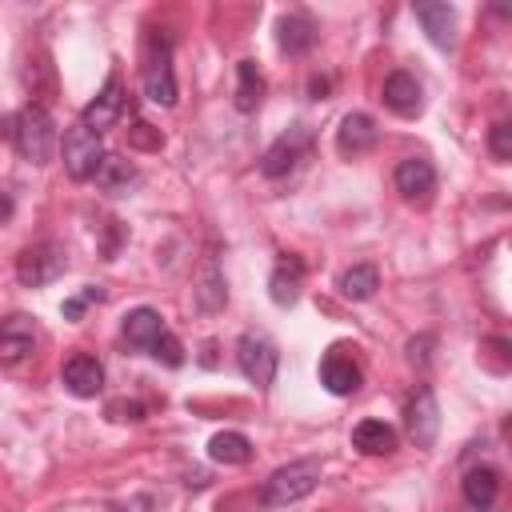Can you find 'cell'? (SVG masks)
I'll list each match as a JSON object with an SVG mask.
<instances>
[{"label":"cell","instance_id":"6da1fadb","mask_svg":"<svg viewBox=\"0 0 512 512\" xmlns=\"http://www.w3.org/2000/svg\"><path fill=\"white\" fill-rule=\"evenodd\" d=\"M12 144L28 164H48L56 152V124L40 104H28L12 116Z\"/></svg>","mask_w":512,"mask_h":512},{"label":"cell","instance_id":"7a4b0ae2","mask_svg":"<svg viewBox=\"0 0 512 512\" xmlns=\"http://www.w3.org/2000/svg\"><path fill=\"white\" fill-rule=\"evenodd\" d=\"M144 96L160 108L176 104V72H172V36L152 28L144 52Z\"/></svg>","mask_w":512,"mask_h":512},{"label":"cell","instance_id":"3957f363","mask_svg":"<svg viewBox=\"0 0 512 512\" xmlns=\"http://www.w3.org/2000/svg\"><path fill=\"white\" fill-rule=\"evenodd\" d=\"M316 484H320V464H316V460H296V464L276 468V472L264 480L260 500H264V508H288V504L304 500Z\"/></svg>","mask_w":512,"mask_h":512},{"label":"cell","instance_id":"277c9868","mask_svg":"<svg viewBox=\"0 0 512 512\" xmlns=\"http://www.w3.org/2000/svg\"><path fill=\"white\" fill-rule=\"evenodd\" d=\"M308 144H312L308 128H304V124H292L288 132H280V136L268 144V152L260 156V172H264L268 180L292 176V172L300 168V160L308 156Z\"/></svg>","mask_w":512,"mask_h":512},{"label":"cell","instance_id":"5b68a950","mask_svg":"<svg viewBox=\"0 0 512 512\" xmlns=\"http://www.w3.org/2000/svg\"><path fill=\"white\" fill-rule=\"evenodd\" d=\"M64 248L56 240H40V244H28L20 256H16V280L24 288H44L52 284L60 272H64Z\"/></svg>","mask_w":512,"mask_h":512},{"label":"cell","instance_id":"8992f818","mask_svg":"<svg viewBox=\"0 0 512 512\" xmlns=\"http://www.w3.org/2000/svg\"><path fill=\"white\" fill-rule=\"evenodd\" d=\"M236 364H240V372H244L248 384L268 388L272 376H276L280 352H276V344H272L268 336H260V332H244V336L236 340Z\"/></svg>","mask_w":512,"mask_h":512},{"label":"cell","instance_id":"52a82bcc","mask_svg":"<svg viewBox=\"0 0 512 512\" xmlns=\"http://www.w3.org/2000/svg\"><path fill=\"white\" fill-rule=\"evenodd\" d=\"M104 160V144H100V132L84 128V124H72L64 132V168L72 180H92L96 168Z\"/></svg>","mask_w":512,"mask_h":512},{"label":"cell","instance_id":"ba28073f","mask_svg":"<svg viewBox=\"0 0 512 512\" xmlns=\"http://www.w3.org/2000/svg\"><path fill=\"white\" fill-rule=\"evenodd\" d=\"M404 432H408V440H412L416 448H432V444H436V432H440V404H436V396H432L428 384H420L416 396L408 400V408H404Z\"/></svg>","mask_w":512,"mask_h":512},{"label":"cell","instance_id":"9c48e42d","mask_svg":"<svg viewBox=\"0 0 512 512\" xmlns=\"http://www.w3.org/2000/svg\"><path fill=\"white\" fill-rule=\"evenodd\" d=\"M36 320L24 312H12L0 320V364H24L36 352Z\"/></svg>","mask_w":512,"mask_h":512},{"label":"cell","instance_id":"30bf717a","mask_svg":"<svg viewBox=\"0 0 512 512\" xmlns=\"http://www.w3.org/2000/svg\"><path fill=\"white\" fill-rule=\"evenodd\" d=\"M124 108H128V96H124L120 80H116V76H108V84L100 88V96L84 108L80 124H84V128H92V132H104V128H112V124L124 116Z\"/></svg>","mask_w":512,"mask_h":512},{"label":"cell","instance_id":"8fae6325","mask_svg":"<svg viewBox=\"0 0 512 512\" xmlns=\"http://www.w3.org/2000/svg\"><path fill=\"white\" fill-rule=\"evenodd\" d=\"M60 380H64V388H68L72 396L88 400V396H100V388H104V368H100V360H96V356L76 352V356H68V360H64Z\"/></svg>","mask_w":512,"mask_h":512},{"label":"cell","instance_id":"7c38bea8","mask_svg":"<svg viewBox=\"0 0 512 512\" xmlns=\"http://www.w3.org/2000/svg\"><path fill=\"white\" fill-rule=\"evenodd\" d=\"M320 384L332 392V396H352L360 392V368L352 356H344V348H328L324 360H320Z\"/></svg>","mask_w":512,"mask_h":512},{"label":"cell","instance_id":"4fadbf2b","mask_svg":"<svg viewBox=\"0 0 512 512\" xmlns=\"http://www.w3.org/2000/svg\"><path fill=\"white\" fill-rule=\"evenodd\" d=\"M412 12H416L420 28L428 32V40L436 48H452L456 44V12H452V4H444V0H420Z\"/></svg>","mask_w":512,"mask_h":512},{"label":"cell","instance_id":"5bb4252c","mask_svg":"<svg viewBox=\"0 0 512 512\" xmlns=\"http://www.w3.org/2000/svg\"><path fill=\"white\" fill-rule=\"evenodd\" d=\"M384 104H388L396 116H404V120L420 116V108H424V88H420V80H416L412 72H392V76L384 80Z\"/></svg>","mask_w":512,"mask_h":512},{"label":"cell","instance_id":"9a60e30c","mask_svg":"<svg viewBox=\"0 0 512 512\" xmlns=\"http://www.w3.org/2000/svg\"><path fill=\"white\" fill-rule=\"evenodd\" d=\"M376 120L368 112H348L336 128V152L340 156H364L372 144H376Z\"/></svg>","mask_w":512,"mask_h":512},{"label":"cell","instance_id":"2e32d148","mask_svg":"<svg viewBox=\"0 0 512 512\" xmlns=\"http://www.w3.org/2000/svg\"><path fill=\"white\" fill-rule=\"evenodd\" d=\"M436 188V168L424 156H408L396 164V192L404 200H428Z\"/></svg>","mask_w":512,"mask_h":512},{"label":"cell","instance_id":"e0dca14e","mask_svg":"<svg viewBox=\"0 0 512 512\" xmlns=\"http://www.w3.org/2000/svg\"><path fill=\"white\" fill-rule=\"evenodd\" d=\"M196 308L200 312H220L224 308V300H228V284H224V272H220V260H216V252H208L204 260H200V268H196Z\"/></svg>","mask_w":512,"mask_h":512},{"label":"cell","instance_id":"ac0fdd59","mask_svg":"<svg viewBox=\"0 0 512 512\" xmlns=\"http://www.w3.org/2000/svg\"><path fill=\"white\" fill-rule=\"evenodd\" d=\"M276 44L288 56H304L316 44V24L304 12H288V16L276 20Z\"/></svg>","mask_w":512,"mask_h":512},{"label":"cell","instance_id":"d6986e66","mask_svg":"<svg viewBox=\"0 0 512 512\" xmlns=\"http://www.w3.org/2000/svg\"><path fill=\"white\" fill-rule=\"evenodd\" d=\"M120 332H124V340L132 344V348H152L168 328H164V320H160V312L156 308H132L128 316H124V324H120Z\"/></svg>","mask_w":512,"mask_h":512},{"label":"cell","instance_id":"ffe728a7","mask_svg":"<svg viewBox=\"0 0 512 512\" xmlns=\"http://www.w3.org/2000/svg\"><path fill=\"white\" fill-rule=\"evenodd\" d=\"M464 500L476 512H492L496 500H500V472L488 468V464L484 468H468V476H464Z\"/></svg>","mask_w":512,"mask_h":512},{"label":"cell","instance_id":"44dd1931","mask_svg":"<svg viewBox=\"0 0 512 512\" xmlns=\"http://www.w3.org/2000/svg\"><path fill=\"white\" fill-rule=\"evenodd\" d=\"M300 280H304V264H300L296 256L280 260V264L272 268V276H268V296H272V304L292 308V304L300 300Z\"/></svg>","mask_w":512,"mask_h":512},{"label":"cell","instance_id":"7402d4cb","mask_svg":"<svg viewBox=\"0 0 512 512\" xmlns=\"http://www.w3.org/2000/svg\"><path fill=\"white\" fill-rule=\"evenodd\" d=\"M92 180H96L100 192H108V196H124V192L140 180V172H136L132 160H124V156H108V152H104V160H100V168H96Z\"/></svg>","mask_w":512,"mask_h":512},{"label":"cell","instance_id":"603a6c76","mask_svg":"<svg viewBox=\"0 0 512 512\" xmlns=\"http://www.w3.org/2000/svg\"><path fill=\"white\" fill-rule=\"evenodd\" d=\"M352 444L364 452V456H392L396 452V432L384 424V420H360L352 428Z\"/></svg>","mask_w":512,"mask_h":512},{"label":"cell","instance_id":"cb8c5ba5","mask_svg":"<svg viewBox=\"0 0 512 512\" xmlns=\"http://www.w3.org/2000/svg\"><path fill=\"white\" fill-rule=\"evenodd\" d=\"M264 72L256 68V60H240L236 64V108L240 112H256L264 100Z\"/></svg>","mask_w":512,"mask_h":512},{"label":"cell","instance_id":"d4e9b609","mask_svg":"<svg viewBox=\"0 0 512 512\" xmlns=\"http://www.w3.org/2000/svg\"><path fill=\"white\" fill-rule=\"evenodd\" d=\"M336 288H340L344 300H372L376 288H380V272H376V264H352V268L340 272Z\"/></svg>","mask_w":512,"mask_h":512},{"label":"cell","instance_id":"484cf974","mask_svg":"<svg viewBox=\"0 0 512 512\" xmlns=\"http://www.w3.org/2000/svg\"><path fill=\"white\" fill-rule=\"evenodd\" d=\"M208 460H216V464H248L252 460V440L244 432H216L208 440Z\"/></svg>","mask_w":512,"mask_h":512},{"label":"cell","instance_id":"4316f807","mask_svg":"<svg viewBox=\"0 0 512 512\" xmlns=\"http://www.w3.org/2000/svg\"><path fill=\"white\" fill-rule=\"evenodd\" d=\"M148 352H152L160 364H168V368H180V364H184V344H180L172 332H164V336H160V340H156Z\"/></svg>","mask_w":512,"mask_h":512},{"label":"cell","instance_id":"83f0119b","mask_svg":"<svg viewBox=\"0 0 512 512\" xmlns=\"http://www.w3.org/2000/svg\"><path fill=\"white\" fill-rule=\"evenodd\" d=\"M100 300H104V292H100V288H84V292L68 296L60 312H64V320H80V316H84V308H88V304H100Z\"/></svg>","mask_w":512,"mask_h":512},{"label":"cell","instance_id":"f1b7e54d","mask_svg":"<svg viewBox=\"0 0 512 512\" xmlns=\"http://www.w3.org/2000/svg\"><path fill=\"white\" fill-rule=\"evenodd\" d=\"M108 420H116V424H140L144 420V404L140 400H112L108 404Z\"/></svg>","mask_w":512,"mask_h":512},{"label":"cell","instance_id":"f546056e","mask_svg":"<svg viewBox=\"0 0 512 512\" xmlns=\"http://www.w3.org/2000/svg\"><path fill=\"white\" fill-rule=\"evenodd\" d=\"M488 144H492V156L496 160H512V124H492V136H488Z\"/></svg>","mask_w":512,"mask_h":512},{"label":"cell","instance_id":"4dcf8cb0","mask_svg":"<svg viewBox=\"0 0 512 512\" xmlns=\"http://www.w3.org/2000/svg\"><path fill=\"white\" fill-rule=\"evenodd\" d=\"M132 144H136V148H160L164 136H160L152 124H136V128H132Z\"/></svg>","mask_w":512,"mask_h":512},{"label":"cell","instance_id":"1f68e13d","mask_svg":"<svg viewBox=\"0 0 512 512\" xmlns=\"http://www.w3.org/2000/svg\"><path fill=\"white\" fill-rule=\"evenodd\" d=\"M308 92H312V100H324L328 96V76H312L308 80Z\"/></svg>","mask_w":512,"mask_h":512},{"label":"cell","instance_id":"d6a6232c","mask_svg":"<svg viewBox=\"0 0 512 512\" xmlns=\"http://www.w3.org/2000/svg\"><path fill=\"white\" fill-rule=\"evenodd\" d=\"M148 508H152V496H136V500H132V504H124L120 512H148Z\"/></svg>","mask_w":512,"mask_h":512},{"label":"cell","instance_id":"836d02e7","mask_svg":"<svg viewBox=\"0 0 512 512\" xmlns=\"http://www.w3.org/2000/svg\"><path fill=\"white\" fill-rule=\"evenodd\" d=\"M8 216H12V200L0 192V220H8Z\"/></svg>","mask_w":512,"mask_h":512}]
</instances>
